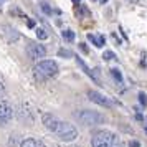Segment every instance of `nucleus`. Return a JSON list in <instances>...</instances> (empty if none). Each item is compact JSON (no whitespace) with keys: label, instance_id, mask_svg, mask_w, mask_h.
<instances>
[{"label":"nucleus","instance_id":"1","mask_svg":"<svg viewBox=\"0 0 147 147\" xmlns=\"http://www.w3.org/2000/svg\"><path fill=\"white\" fill-rule=\"evenodd\" d=\"M91 146L93 147H124L122 140L119 139L117 134L111 132V131H98L91 139Z\"/></svg>","mask_w":147,"mask_h":147},{"label":"nucleus","instance_id":"2","mask_svg":"<svg viewBox=\"0 0 147 147\" xmlns=\"http://www.w3.org/2000/svg\"><path fill=\"white\" fill-rule=\"evenodd\" d=\"M74 117L80 121L81 124H86V126H93V124H102L104 122V116L96 111H89V109H84V111H76L74 113Z\"/></svg>","mask_w":147,"mask_h":147},{"label":"nucleus","instance_id":"3","mask_svg":"<svg viewBox=\"0 0 147 147\" xmlns=\"http://www.w3.org/2000/svg\"><path fill=\"white\" fill-rule=\"evenodd\" d=\"M35 71L41 78H51L58 73V65L53 60H43L35 66Z\"/></svg>","mask_w":147,"mask_h":147},{"label":"nucleus","instance_id":"4","mask_svg":"<svg viewBox=\"0 0 147 147\" xmlns=\"http://www.w3.org/2000/svg\"><path fill=\"white\" fill-rule=\"evenodd\" d=\"M55 134H56L61 140H74L78 137V129L74 126H71L69 122H63V121H61L60 124H58V127H56Z\"/></svg>","mask_w":147,"mask_h":147},{"label":"nucleus","instance_id":"5","mask_svg":"<svg viewBox=\"0 0 147 147\" xmlns=\"http://www.w3.org/2000/svg\"><path fill=\"white\" fill-rule=\"evenodd\" d=\"M27 55L32 60H40V58H43L47 55V48L43 45H38V43L32 41V43H28V47H27Z\"/></svg>","mask_w":147,"mask_h":147},{"label":"nucleus","instance_id":"6","mask_svg":"<svg viewBox=\"0 0 147 147\" xmlns=\"http://www.w3.org/2000/svg\"><path fill=\"white\" fill-rule=\"evenodd\" d=\"M88 98H89V99L93 101V102L99 104V106H106V107H109L111 104H113L109 98H106L104 94L98 93V91H94V89H89V91H88Z\"/></svg>","mask_w":147,"mask_h":147},{"label":"nucleus","instance_id":"7","mask_svg":"<svg viewBox=\"0 0 147 147\" xmlns=\"http://www.w3.org/2000/svg\"><path fill=\"white\" fill-rule=\"evenodd\" d=\"M2 35H3V38H5L8 43H15V41L20 40V33H18L15 28H12L10 25H3V27H2Z\"/></svg>","mask_w":147,"mask_h":147},{"label":"nucleus","instance_id":"8","mask_svg":"<svg viewBox=\"0 0 147 147\" xmlns=\"http://www.w3.org/2000/svg\"><path fill=\"white\" fill-rule=\"evenodd\" d=\"M12 116H13L12 106L7 104V102H0V126L5 124V122H8V121L12 119Z\"/></svg>","mask_w":147,"mask_h":147},{"label":"nucleus","instance_id":"9","mask_svg":"<svg viewBox=\"0 0 147 147\" xmlns=\"http://www.w3.org/2000/svg\"><path fill=\"white\" fill-rule=\"evenodd\" d=\"M41 121H43V126L47 127V129H50L51 132H55L56 131V127H58V124H60L61 121L58 119V117H55L53 114H43V117H41Z\"/></svg>","mask_w":147,"mask_h":147},{"label":"nucleus","instance_id":"10","mask_svg":"<svg viewBox=\"0 0 147 147\" xmlns=\"http://www.w3.org/2000/svg\"><path fill=\"white\" fill-rule=\"evenodd\" d=\"M20 147H45V144L41 140H36V139H25L20 144Z\"/></svg>","mask_w":147,"mask_h":147},{"label":"nucleus","instance_id":"11","mask_svg":"<svg viewBox=\"0 0 147 147\" xmlns=\"http://www.w3.org/2000/svg\"><path fill=\"white\" fill-rule=\"evenodd\" d=\"M61 35H63V38H65L66 41H73L74 40V32L73 30H63Z\"/></svg>","mask_w":147,"mask_h":147},{"label":"nucleus","instance_id":"12","mask_svg":"<svg viewBox=\"0 0 147 147\" xmlns=\"http://www.w3.org/2000/svg\"><path fill=\"white\" fill-rule=\"evenodd\" d=\"M36 36H38V40H47L48 38V33L45 28H36Z\"/></svg>","mask_w":147,"mask_h":147},{"label":"nucleus","instance_id":"13","mask_svg":"<svg viewBox=\"0 0 147 147\" xmlns=\"http://www.w3.org/2000/svg\"><path fill=\"white\" fill-rule=\"evenodd\" d=\"M111 74H113V78L117 81V83H122V74H121L119 69H116V68H114V69H111Z\"/></svg>","mask_w":147,"mask_h":147},{"label":"nucleus","instance_id":"14","mask_svg":"<svg viewBox=\"0 0 147 147\" xmlns=\"http://www.w3.org/2000/svg\"><path fill=\"white\" fill-rule=\"evenodd\" d=\"M102 58L104 60H116V53H113V51H104L102 53Z\"/></svg>","mask_w":147,"mask_h":147},{"label":"nucleus","instance_id":"15","mask_svg":"<svg viewBox=\"0 0 147 147\" xmlns=\"http://www.w3.org/2000/svg\"><path fill=\"white\" fill-rule=\"evenodd\" d=\"M139 101H140V104H142V106H147V94L140 91V93H139Z\"/></svg>","mask_w":147,"mask_h":147},{"label":"nucleus","instance_id":"16","mask_svg":"<svg viewBox=\"0 0 147 147\" xmlns=\"http://www.w3.org/2000/svg\"><path fill=\"white\" fill-rule=\"evenodd\" d=\"M96 40H98V45H96L98 48L104 47V36H102V35H99V36H96Z\"/></svg>","mask_w":147,"mask_h":147},{"label":"nucleus","instance_id":"17","mask_svg":"<svg viewBox=\"0 0 147 147\" xmlns=\"http://www.w3.org/2000/svg\"><path fill=\"white\" fill-rule=\"evenodd\" d=\"M41 10H43V12H45V13H51V8H50V5H48V3H41Z\"/></svg>","mask_w":147,"mask_h":147},{"label":"nucleus","instance_id":"18","mask_svg":"<svg viewBox=\"0 0 147 147\" xmlns=\"http://www.w3.org/2000/svg\"><path fill=\"white\" fill-rule=\"evenodd\" d=\"M58 55L60 56H66V58H71V53L66 51V50H58Z\"/></svg>","mask_w":147,"mask_h":147},{"label":"nucleus","instance_id":"19","mask_svg":"<svg viewBox=\"0 0 147 147\" xmlns=\"http://www.w3.org/2000/svg\"><path fill=\"white\" fill-rule=\"evenodd\" d=\"M140 144L139 142H137V140H131V142H129V147H139Z\"/></svg>","mask_w":147,"mask_h":147},{"label":"nucleus","instance_id":"20","mask_svg":"<svg viewBox=\"0 0 147 147\" xmlns=\"http://www.w3.org/2000/svg\"><path fill=\"white\" fill-rule=\"evenodd\" d=\"M3 93H5V88H3V84H2V83H0V98L3 96Z\"/></svg>","mask_w":147,"mask_h":147},{"label":"nucleus","instance_id":"21","mask_svg":"<svg viewBox=\"0 0 147 147\" xmlns=\"http://www.w3.org/2000/svg\"><path fill=\"white\" fill-rule=\"evenodd\" d=\"M27 25H28L30 28H33V27H35V22H33V20H27Z\"/></svg>","mask_w":147,"mask_h":147},{"label":"nucleus","instance_id":"22","mask_svg":"<svg viewBox=\"0 0 147 147\" xmlns=\"http://www.w3.org/2000/svg\"><path fill=\"white\" fill-rule=\"evenodd\" d=\"M80 48L83 50V51H88V47L84 45V43H81V45H80Z\"/></svg>","mask_w":147,"mask_h":147},{"label":"nucleus","instance_id":"23","mask_svg":"<svg viewBox=\"0 0 147 147\" xmlns=\"http://www.w3.org/2000/svg\"><path fill=\"white\" fill-rule=\"evenodd\" d=\"M136 117H137V119H139V121H142V119H144V117H142V114H139V113L136 114Z\"/></svg>","mask_w":147,"mask_h":147},{"label":"nucleus","instance_id":"24","mask_svg":"<svg viewBox=\"0 0 147 147\" xmlns=\"http://www.w3.org/2000/svg\"><path fill=\"white\" fill-rule=\"evenodd\" d=\"M80 2H81V0H73V3H74V5H80Z\"/></svg>","mask_w":147,"mask_h":147},{"label":"nucleus","instance_id":"25","mask_svg":"<svg viewBox=\"0 0 147 147\" xmlns=\"http://www.w3.org/2000/svg\"><path fill=\"white\" fill-rule=\"evenodd\" d=\"M5 3V0H0V8H2V5Z\"/></svg>","mask_w":147,"mask_h":147},{"label":"nucleus","instance_id":"26","mask_svg":"<svg viewBox=\"0 0 147 147\" xmlns=\"http://www.w3.org/2000/svg\"><path fill=\"white\" fill-rule=\"evenodd\" d=\"M146 132H147V127H146Z\"/></svg>","mask_w":147,"mask_h":147},{"label":"nucleus","instance_id":"27","mask_svg":"<svg viewBox=\"0 0 147 147\" xmlns=\"http://www.w3.org/2000/svg\"><path fill=\"white\" fill-rule=\"evenodd\" d=\"M71 147H76V146H71Z\"/></svg>","mask_w":147,"mask_h":147}]
</instances>
